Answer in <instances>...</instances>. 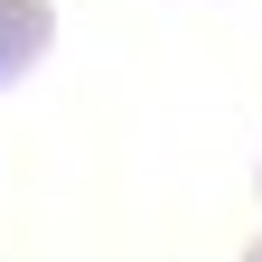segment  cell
<instances>
[{"instance_id":"obj_1","label":"cell","mask_w":262,"mask_h":262,"mask_svg":"<svg viewBox=\"0 0 262 262\" xmlns=\"http://www.w3.org/2000/svg\"><path fill=\"white\" fill-rule=\"evenodd\" d=\"M56 47V0H0V94Z\"/></svg>"},{"instance_id":"obj_2","label":"cell","mask_w":262,"mask_h":262,"mask_svg":"<svg viewBox=\"0 0 262 262\" xmlns=\"http://www.w3.org/2000/svg\"><path fill=\"white\" fill-rule=\"evenodd\" d=\"M244 262H262V244H253V253H244Z\"/></svg>"}]
</instances>
